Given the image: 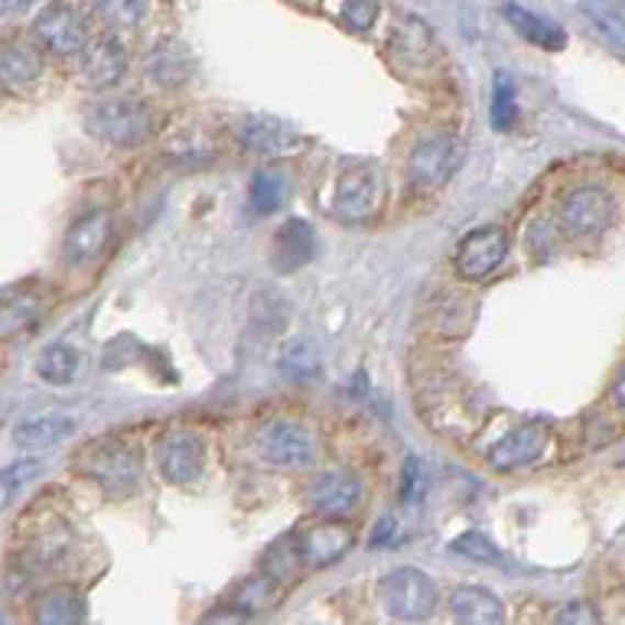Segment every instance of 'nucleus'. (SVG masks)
Masks as SVG:
<instances>
[{
  "label": "nucleus",
  "instance_id": "9d476101",
  "mask_svg": "<svg viewBox=\"0 0 625 625\" xmlns=\"http://www.w3.org/2000/svg\"><path fill=\"white\" fill-rule=\"evenodd\" d=\"M509 258V235L495 225L472 232L456 248V270L462 280H486Z\"/></svg>",
  "mask_w": 625,
  "mask_h": 625
},
{
  "label": "nucleus",
  "instance_id": "c756f323",
  "mask_svg": "<svg viewBox=\"0 0 625 625\" xmlns=\"http://www.w3.org/2000/svg\"><path fill=\"white\" fill-rule=\"evenodd\" d=\"M248 196H252V209L258 215H270V212H277L283 205L287 182H283V177L270 174V170H261V174H255V179H252V192Z\"/></svg>",
  "mask_w": 625,
  "mask_h": 625
},
{
  "label": "nucleus",
  "instance_id": "f03ea898",
  "mask_svg": "<svg viewBox=\"0 0 625 625\" xmlns=\"http://www.w3.org/2000/svg\"><path fill=\"white\" fill-rule=\"evenodd\" d=\"M79 469L108 495H127L141 479V453L118 440H98L79 456Z\"/></svg>",
  "mask_w": 625,
  "mask_h": 625
},
{
  "label": "nucleus",
  "instance_id": "a878e982",
  "mask_svg": "<svg viewBox=\"0 0 625 625\" xmlns=\"http://www.w3.org/2000/svg\"><path fill=\"white\" fill-rule=\"evenodd\" d=\"M36 371L49 384H69L79 371V353L66 343H56V346L43 349V356L36 358Z\"/></svg>",
  "mask_w": 625,
  "mask_h": 625
},
{
  "label": "nucleus",
  "instance_id": "6e6552de",
  "mask_svg": "<svg viewBox=\"0 0 625 625\" xmlns=\"http://www.w3.org/2000/svg\"><path fill=\"white\" fill-rule=\"evenodd\" d=\"M235 141L258 157H293L306 147V137L270 114H245L232 124Z\"/></svg>",
  "mask_w": 625,
  "mask_h": 625
},
{
  "label": "nucleus",
  "instance_id": "473e14b6",
  "mask_svg": "<svg viewBox=\"0 0 625 625\" xmlns=\"http://www.w3.org/2000/svg\"><path fill=\"white\" fill-rule=\"evenodd\" d=\"M583 13L590 16L593 30L603 33V40H606L616 53H623V43H625L623 13H620V10H610V7H587Z\"/></svg>",
  "mask_w": 625,
  "mask_h": 625
},
{
  "label": "nucleus",
  "instance_id": "412c9836",
  "mask_svg": "<svg viewBox=\"0 0 625 625\" xmlns=\"http://www.w3.org/2000/svg\"><path fill=\"white\" fill-rule=\"evenodd\" d=\"M456 625H505V606L482 587H459L449 600Z\"/></svg>",
  "mask_w": 625,
  "mask_h": 625
},
{
  "label": "nucleus",
  "instance_id": "5701e85b",
  "mask_svg": "<svg viewBox=\"0 0 625 625\" xmlns=\"http://www.w3.org/2000/svg\"><path fill=\"white\" fill-rule=\"evenodd\" d=\"M82 593L76 587H53L33 606V625H79Z\"/></svg>",
  "mask_w": 625,
  "mask_h": 625
},
{
  "label": "nucleus",
  "instance_id": "e433bc0d",
  "mask_svg": "<svg viewBox=\"0 0 625 625\" xmlns=\"http://www.w3.org/2000/svg\"><path fill=\"white\" fill-rule=\"evenodd\" d=\"M404 502H421L424 499V466L417 459H408L404 469Z\"/></svg>",
  "mask_w": 625,
  "mask_h": 625
},
{
  "label": "nucleus",
  "instance_id": "ddd939ff",
  "mask_svg": "<svg viewBox=\"0 0 625 625\" xmlns=\"http://www.w3.org/2000/svg\"><path fill=\"white\" fill-rule=\"evenodd\" d=\"M261 449L270 462L287 466V469H306L316 459V440L306 427L277 421L261 431Z\"/></svg>",
  "mask_w": 625,
  "mask_h": 625
},
{
  "label": "nucleus",
  "instance_id": "2f4dec72",
  "mask_svg": "<svg viewBox=\"0 0 625 625\" xmlns=\"http://www.w3.org/2000/svg\"><path fill=\"white\" fill-rule=\"evenodd\" d=\"M300 563H303V560H300V554H297V544H293V540H287V544L280 540L277 547H270L268 560H265V573L283 587L287 580L297 577Z\"/></svg>",
  "mask_w": 625,
  "mask_h": 625
},
{
  "label": "nucleus",
  "instance_id": "2eb2a0df",
  "mask_svg": "<svg viewBox=\"0 0 625 625\" xmlns=\"http://www.w3.org/2000/svg\"><path fill=\"white\" fill-rule=\"evenodd\" d=\"M353 528L343 522H323L297 537V554L306 567H330L353 547Z\"/></svg>",
  "mask_w": 625,
  "mask_h": 625
},
{
  "label": "nucleus",
  "instance_id": "7ed1b4c3",
  "mask_svg": "<svg viewBox=\"0 0 625 625\" xmlns=\"http://www.w3.org/2000/svg\"><path fill=\"white\" fill-rule=\"evenodd\" d=\"M384 610L401 623H424L437 610V587L417 567H401L381 580Z\"/></svg>",
  "mask_w": 625,
  "mask_h": 625
},
{
  "label": "nucleus",
  "instance_id": "58836bf2",
  "mask_svg": "<svg viewBox=\"0 0 625 625\" xmlns=\"http://www.w3.org/2000/svg\"><path fill=\"white\" fill-rule=\"evenodd\" d=\"M23 3H30V0H7V10H16V7H23Z\"/></svg>",
  "mask_w": 625,
  "mask_h": 625
},
{
  "label": "nucleus",
  "instance_id": "7c9ffc66",
  "mask_svg": "<svg viewBox=\"0 0 625 625\" xmlns=\"http://www.w3.org/2000/svg\"><path fill=\"white\" fill-rule=\"evenodd\" d=\"M40 469H43L40 459H20V462L0 469V509H7L40 476Z\"/></svg>",
  "mask_w": 625,
  "mask_h": 625
},
{
  "label": "nucleus",
  "instance_id": "c85d7f7f",
  "mask_svg": "<svg viewBox=\"0 0 625 625\" xmlns=\"http://www.w3.org/2000/svg\"><path fill=\"white\" fill-rule=\"evenodd\" d=\"M182 59H186L182 49L174 46V43L154 46L150 63H147L154 82H160V86H179V82H186V66H182Z\"/></svg>",
  "mask_w": 625,
  "mask_h": 625
},
{
  "label": "nucleus",
  "instance_id": "f3484780",
  "mask_svg": "<svg viewBox=\"0 0 625 625\" xmlns=\"http://www.w3.org/2000/svg\"><path fill=\"white\" fill-rule=\"evenodd\" d=\"M43 76V53L26 40L0 43V89L26 91Z\"/></svg>",
  "mask_w": 625,
  "mask_h": 625
},
{
  "label": "nucleus",
  "instance_id": "4be33fe9",
  "mask_svg": "<svg viewBox=\"0 0 625 625\" xmlns=\"http://www.w3.org/2000/svg\"><path fill=\"white\" fill-rule=\"evenodd\" d=\"M505 20H509L528 43H535V46L547 49V53H557V49L567 46V33H563L554 20H544L540 13L522 7V3H509V7H505Z\"/></svg>",
  "mask_w": 625,
  "mask_h": 625
},
{
  "label": "nucleus",
  "instance_id": "f704fd0d",
  "mask_svg": "<svg viewBox=\"0 0 625 625\" xmlns=\"http://www.w3.org/2000/svg\"><path fill=\"white\" fill-rule=\"evenodd\" d=\"M554 625H603V616H600V610H596L593 603L577 600V603H567V606L557 613Z\"/></svg>",
  "mask_w": 625,
  "mask_h": 625
},
{
  "label": "nucleus",
  "instance_id": "393cba45",
  "mask_svg": "<svg viewBox=\"0 0 625 625\" xmlns=\"http://www.w3.org/2000/svg\"><path fill=\"white\" fill-rule=\"evenodd\" d=\"M277 603H280V583L270 580L268 573H258V577L245 580V583L238 587L235 600H232V606H235L238 613H245V616L274 610Z\"/></svg>",
  "mask_w": 625,
  "mask_h": 625
},
{
  "label": "nucleus",
  "instance_id": "1a4fd4ad",
  "mask_svg": "<svg viewBox=\"0 0 625 625\" xmlns=\"http://www.w3.org/2000/svg\"><path fill=\"white\" fill-rule=\"evenodd\" d=\"M547 444H550L547 424H540V421L518 424V427H512L495 447L489 449V466H492L495 472H518V469H528V466H535L537 459L547 453Z\"/></svg>",
  "mask_w": 625,
  "mask_h": 625
},
{
  "label": "nucleus",
  "instance_id": "dca6fc26",
  "mask_svg": "<svg viewBox=\"0 0 625 625\" xmlns=\"http://www.w3.org/2000/svg\"><path fill=\"white\" fill-rule=\"evenodd\" d=\"M127 69V59H124V46L108 33V36H98L89 40L86 49L79 53V72L89 86L98 89H108V86H118L121 76Z\"/></svg>",
  "mask_w": 625,
  "mask_h": 625
},
{
  "label": "nucleus",
  "instance_id": "423d86ee",
  "mask_svg": "<svg viewBox=\"0 0 625 625\" xmlns=\"http://www.w3.org/2000/svg\"><path fill=\"white\" fill-rule=\"evenodd\" d=\"M557 219L570 235H603L616 222V199L603 186H577L560 199Z\"/></svg>",
  "mask_w": 625,
  "mask_h": 625
},
{
  "label": "nucleus",
  "instance_id": "4c0bfd02",
  "mask_svg": "<svg viewBox=\"0 0 625 625\" xmlns=\"http://www.w3.org/2000/svg\"><path fill=\"white\" fill-rule=\"evenodd\" d=\"M245 613H238L235 606H228V610H215V613H209L205 620L199 625H245Z\"/></svg>",
  "mask_w": 625,
  "mask_h": 625
},
{
  "label": "nucleus",
  "instance_id": "b1692460",
  "mask_svg": "<svg viewBox=\"0 0 625 625\" xmlns=\"http://www.w3.org/2000/svg\"><path fill=\"white\" fill-rule=\"evenodd\" d=\"M72 421L69 417H33L13 427V444L23 449H40L63 444L66 437H72Z\"/></svg>",
  "mask_w": 625,
  "mask_h": 625
},
{
  "label": "nucleus",
  "instance_id": "cd10ccee",
  "mask_svg": "<svg viewBox=\"0 0 625 625\" xmlns=\"http://www.w3.org/2000/svg\"><path fill=\"white\" fill-rule=\"evenodd\" d=\"M86 3L111 30H134L144 16V0H86Z\"/></svg>",
  "mask_w": 625,
  "mask_h": 625
},
{
  "label": "nucleus",
  "instance_id": "4468645a",
  "mask_svg": "<svg viewBox=\"0 0 625 625\" xmlns=\"http://www.w3.org/2000/svg\"><path fill=\"white\" fill-rule=\"evenodd\" d=\"M46 293L30 283H16L0 290V336H16L23 330H33L46 316Z\"/></svg>",
  "mask_w": 625,
  "mask_h": 625
},
{
  "label": "nucleus",
  "instance_id": "bb28decb",
  "mask_svg": "<svg viewBox=\"0 0 625 625\" xmlns=\"http://www.w3.org/2000/svg\"><path fill=\"white\" fill-rule=\"evenodd\" d=\"M518 121V94H515V82L509 72H495L492 82V127L509 134Z\"/></svg>",
  "mask_w": 625,
  "mask_h": 625
},
{
  "label": "nucleus",
  "instance_id": "6ab92c4d",
  "mask_svg": "<svg viewBox=\"0 0 625 625\" xmlns=\"http://www.w3.org/2000/svg\"><path fill=\"white\" fill-rule=\"evenodd\" d=\"M316 255V235L303 219H290L277 228L270 245V261L280 274H293L303 265H310Z\"/></svg>",
  "mask_w": 625,
  "mask_h": 625
},
{
  "label": "nucleus",
  "instance_id": "a211bd4d",
  "mask_svg": "<svg viewBox=\"0 0 625 625\" xmlns=\"http://www.w3.org/2000/svg\"><path fill=\"white\" fill-rule=\"evenodd\" d=\"M202 466H205L202 437L182 431V434H174V437L164 440V447H160V472H164L167 482L186 486V482L202 476Z\"/></svg>",
  "mask_w": 625,
  "mask_h": 625
},
{
  "label": "nucleus",
  "instance_id": "0eeeda50",
  "mask_svg": "<svg viewBox=\"0 0 625 625\" xmlns=\"http://www.w3.org/2000/svg\"><path fill=\"white\" fill-rule=\"evenodd\" d=\"M381 199H384V182L378 167L371 164H356L349 167L339 182H336V199H333V212L349 222V225H361V222H371L381 209Z\"/></svg>",
  "mask_w": 625,
  "mask_h": 625
},
{
  "label": "nucleus",
  "instance_id": "f257e3e1",
  "mask_svg": "<svg viewBox=\"0 0 625 625\" xmlns=\"http://www.w3.org/2000/svg\"><path fill=\"white\" fill-rule=\"evenodd\" d=\"M86 127L91 137H98L111 147H141L154 137L157 118L144 101L108 98V101L91 104L86 114Z\"/></svg>",
  "mask_w": 625,
  "mask_h": 625
},
{
  "label": "nucleus",
  "instance_id": "39448f33",
  "mask_svg": "<svg viewBox=\"0 0 625 625\" xmlns=\"http://www.w3.org/2000/svg\"><path fill=\"white\" fill-rule=\"evenodd\" d=\"M388 56H391L394 69L404 76H424L444 63V49H440L437 36L421 16H404L398 23V30L388 40Z\"/></svg>",
  "mask_w": 625,
  "mask_h": 625
},
{
  "label": "nucleus",
  "instance_id": "c9c22d12",
  "mask_svg": "<svg viewBox=\"0 0 625 625\" xmlns=\"http://www.w3.org/2000/svg\"><path fill=\"white\" fill-rule=\"evenodd\" d=\"M453 550H456V554H466V557H472V560H486V563H492V560L499 557V550L492 547V540H486V537L476 535V532L456 537V540H453Z\"/></svg>",
  "mask_w": 625,
  "mask_h": 625
},
{
  "label": "nucleus",
  "instance_id": "f8f14e48",
  "mask_svg": "<svg viewBox=\"0 0 625 625\" xmlns=\"http://www.w3.org/2000/svg\"><path fill=\"white\" fill-rule=\"evenodd\" d=\"M108 242H111V215L104 209L86 212L79 222H72L63 242V261L69 268H89L104 255Z\"/></svg>",
  "mask_w": 625,
  "mask_h": 625
},
{
  "label": "nucleus",
  "instance_id": "aec40b11",
  "mask_svg": "<svg viewBox=\"0 0 625 625\" xmlns=\"http://www.w3.org/2000/svg\"><path fill=\"white\" fill-rule=\"evenodd\" d=\"M358 499H361V486L349 472H323L310 486V505H313V512L330 515V518L349 515L358 505Z\"/></svg>",
  "mask_w": 625,
  "mask_h": 625
},
{
  "label": "nucleus",
  "instance_id": "20e7f679",
  "mask_svg": "<svg viewBox=\"0 0 625 625\" xmlns=\"http://www.w3.org/2000/svg\"><path fill=\"white\" fill-rule=\"evenodd\" d=\"M33 36L46 53L56 56H79L89 43V16L82 13L79 3L72 0H53L36 20H33Z\"/></svg>",
  "mask_w": 625,
  "mask_h": 625
},
{
  "label": "nucleus",
  "instance_id": "9b49d317",
  "mask_svg": "<svg viewBox=\"0 0 625 625\" xmlns=\"http://www.w3.org/2000/svg\"><path fill=\"white\" fill-rule=\"evenodd\" d=\"M456 164H459V150H456L453 137L431 134V137L414 144V150L408 157V177L414 186L434 189V186L447 182L449 174L456 170Z\"/></svg>",
  "mask_w": 625,
  "mask_h": 625
},
{
  "label": "nucleus",
  "instance_id": "72a5a7b5",
  "mask_svg": "<svg viewBox=\"0 0 625 625\" xmlns=\"http://www.w3.org/2000/svg\"><path fill=\"white\" fill-rule=\"evenodd\" d=\"M336 16L346 30L353 33H368L378 20V3L375 0H343L336 7Z\"/></svg>",
  "mask_w": 625,
  "mask_h": 625
}]
</instances>
